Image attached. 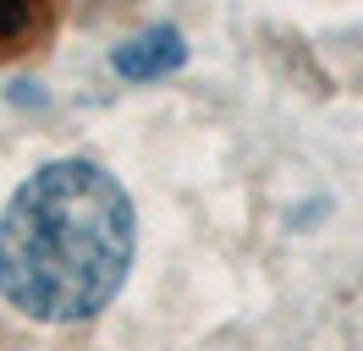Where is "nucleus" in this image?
Masks as SVG:
<instances>
[{"label":"nucleus","instance_id":"nucleus-1","mask_svg":"<svg viewBox=\"0 0 363 351\" xmlns=\"http://www.w3.org/2000/svg\"><path fill=\"white\" fill-rule=\"evenodd\" d=\"M133 241L121 181L89 159H55L0 209V297L39 324L94 318L127 280Z\"/></svg>","mask_w":363,"mask_h":351},{"label":"nucleus","instance_id":"nucleus-2","mask_svg":"<svg viewBox=\"0 0 363 351\" xmlns=\"http://www.w3.org/2000/svg\"><path fill=\"white\" fill-rule=\"evenodd\" d=\"M182 61H187V44H182L177 28H149V33L127 39V44L111 55V66L127 77V83H155V77H171Z\"/></svg>","mask_w":363,"mask_h":351},{"label":"nucleus","instance_id":"nucleus-3","mask_svg":"<svg viewBox=\"0 0 363 351\" xmlns=\"http://www.w3.org/2000/svg\"><path fill=\"white\" fill-rule=\"evenodd\" d=\"M55 11H61V0H0V61L45 44L55 28Z\"/></svg>","mask_w":363,"mask_h":351}]
</instances>
